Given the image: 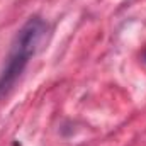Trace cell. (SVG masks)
Returning a JSON list of instances; mask_svg holds the SVG:
<instances>
[{"instance_id": "1", "label": "cell", "mask_w": 146, "mask_h": 146, "mask_svg": "<svg viewBox=\"0 0 146 146\" xmlns=\"http://www.w3.org/2000/svg\"><path fill=\"white\" fill-rule=\"evenodd\" d=\"M46 33H48V26L37 15L31 17L21 27V31L17 33V36L12 42L5 66L0 73V97L9 94V90L14 87V83L19 80V76L29 65L31 58L39 49Z\"/></svg>"}]
</instances>
